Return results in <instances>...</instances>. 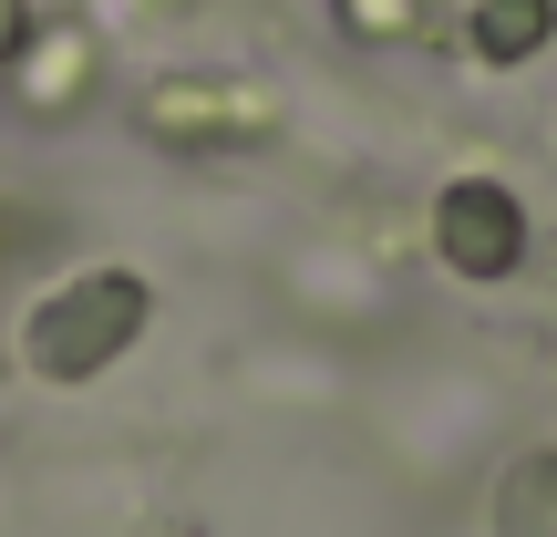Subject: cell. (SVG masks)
<instances>
[{"mask_svg": "<svg viewBox=\"0 0 557 537\" xmlns=\"http://www.w3.org/2000/svg\"><path fill=\"white\" fill-rule=\"evenodd\" d=\"M145 320H156V290L135 269H83V279H62V290H41L21 310V362L41 382H94L103 362L135 352Z\"/></svg>", "mask_w": 557, "mask_h": 537, "instance_id": "1", "label": "cell"}, {"mask_svg": "<svg viewBox=\"0 0 557 537\" xmlns=\"http://www.w3.org/2000/svg\"><path fill=\"white\" fill-rule=\"evenodd\" d=\"M145 135L156 145H259L269 135V94L238 73H165L156 94H145Z\"/></svg>", "mask_w": 557, "mask_h": 537, "instance_id": "2", "label": "cell"}, {"mask_svg": "<svg viewBox=\"0 0 557 537\" xmlns=\"http://www.w3.org/2000/svg\"><path fill=\"white\" fill-rule=\"evenodd\" d=\"M434 259L455 269V279H506V269L527 259V207H517V186L455 176L434 197Z\"/></svg>", "mask_w": 557, "mask_h": 537, "instance_id": "3", "label": "cell"}, {"mask_svg": "<svg viewBox=\"0 0 557 537\" xmlns=\"http://www.w3.org/2000/svg\"><path fill=\"white\" fill-rule=\"evenodd\" d=\"M547 32H557V0H475V11H465L475 62H537Z\"/></svg>", "mask_w": 557, "mask_h": 537, "instance_id": "4", "label": "cell"}, {"mask_svg": "<svg viewBox=\"0 0 557 537\" xmlns=\"http://www.w3.org/2000/svg\"><path fill=\"white\" fill-rule=\"evenodd\" d=\"M11 73H21V103H32V114H52L62 94H83V83H94V41H83V32H32Z\"/></svg>", "mask_w": 557, "mask_h": 537, "instance_id": "5", "label": "cell"}, {"mask_svg": "<svg viewBox=\"0 0 557 537\" xmlns=\"http://www.w3.org/2000/svg\"><path fill=\"white\" fill-rule=\"evenodd\" d=\"M351 41H413L423 32V0H331Z\"/></svg>", "mask_w": 557, "mask_h": 537, "instance_id": "6", "label": "cell"}, {"mask_svg": "<svg viewBox=\"0 0 557 537\" xmlns=\"http://www.w3.org/2000/svg\"><path fill=\"white\" fill-rule=\"evenodd\" d=\"M21 41H32V0H0V73L21 62Z\"/></svg>", "mask_w": 557, "mask_h": 537, "instance_id": "7", "label": "cell"}]
</instances>
